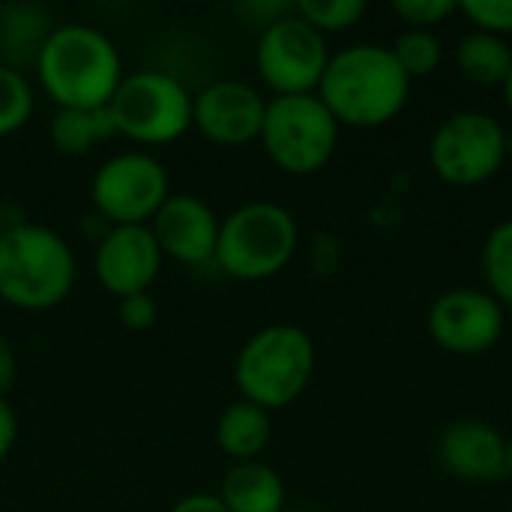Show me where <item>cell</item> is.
I'll return each mask as SVG.
<instances>
[{
  "mask_svg": "<svg viewBox=\"0 0 512 512\" xmlns=\"http://www.w3.org/2000/svg\"><path fill=\"white\" fill-rule=\"evenodd\" d=\"M411 96V78L390 45L360 42L330 54L318 84V99L348 129H378L402 114Z\"/></svg>",
  "mask_w": 512,
  "mask_h": 512,
  "instance_id": "obj_1",
  "label": "cell"
},
{
  "mask_svg": "<svg viewBox=\"0 0 512 512\" xmlns=\"http://www.w3.org/2000/svg\"><path fill=\"white\" fill-rule=\"evenodd\" d=\"M33 69L57 108H105L123 81L120 51L87 24L54 27Z\"/></svg>",
  "mask_w": 512,
  "mask_h": 512,
  "instance_id": "obj_2",
  "label": "cell"
},
{
  "mask_svg": "<svg viewBox=\"0 0 512 512\" xmlns=\"http://www.w3.org/2000/svg\"><path fill=\"white\" fill-rule=\"evenodd\" d=\"M75 285V255L69 243L33 222L0 231V300L21 312L60 306Z\"/></svg>",
  "mask_w": 512,
  "mask_h": 512,
  "instance_id": "obj_3",
  "label": "cell"
},
{
  "mask_svg": "<svg viewBox=\"0 0 512 512\" xmlns=\"http://www.w3.org/2000/svg\"><path fill=\"white\" fill-rule=\"evenodd\" d=\"M315 375V342L297 324H270L246 339L234 360L240 399L270 411L294 405Z\"/></svg>",
  "mask_w": 512,
  "mask_h": 512,
  "instance_id": "obj_4",
  "label": "cell"
},
{
  "mask_svg": "<svg viewBox=\"0 0 512 512\" xmlns=\"http://www.w3.org/2000/svg\"><path fill=\"white\" fill-rule=\"evenodd\" d=\"M300 228L291 210L273 201H249L219 222L216 264L240 282L279 276L297 255Z\"/></svg>",
  "mask_w": 512,
  "mask_h": 512,
  "instance_id": "obj_5",
  "label": "cell"
},
{
  "mask_svg": "<svg viewBox=\"0 0 512 512\" xmlns=\"http://www.w3.org/2000/svg\"><path fill=\"white\" fill-rule=\"evenodd\" d=\"M339 123L318 99L309 96H273L267 102L261 144L270 162L294 177H306L321 171L339 144Z\"/></svg>",
  "mask_w": 512,
  "mask_h": 512,
  "instance_id": "obj_6",
  "label": "cell"
},
{
  "mask_svg": "<svg viewBox=\"0 0 512 512\" xmlns=\"http://www.w3.org/2000/svg\"><path fill=\"white\" fill-rule=\"evenodd\" d=\"M108 111L117 135L147 147H162L186 135L192 126V93L168 72H132L123 75Z\"/></svg>",
  "mask_w": 512,
  "mask_h": 512,
  "instance_id": "obj_7",
  "label": "cell"
},
{
  "mask_svg": "<svg viewBox=\"0 0 512 512\" xmlns=\"http://www.w3.org/2000/svg\"><path fill=\"white\" fill-rule=\"evenodd\" d=\"M330 48L312 24L294 9L261 27L255 45V69L276 96H309L327 72Z\"/></svg>",
  "mask_w": 512,
  "mask_h": 512,
  "instance_id": "obj_8",
  "label": "cell"
},
{
  "mask_svg": "<svg viewBox=\"0 0 512 512\" xmlns=\"http://www.w3.org/2000/svg\"><path fill=\"white\" fill-rule=\"evenodd\" d=\"M507 162V129L486 111L447 117L429 141V165L450 186H480Z\"/></svg>",
  "mask_w": 512,
  "mask_h": 512,
  "instance_id": "obj_9",
  "label": "cell"
},
{
  "mask_svg": "<svg viewBox=\"0 0 512 512\" xmlns=\"http://www.w3.org/2000/svg\"><path fill=\"white\" fill-rule=\"evenodd\" d=\"M168 195V171L144 150L111 156L99 165L90 183L93 207L105 222H111V228L150 225Z\"/></svg>",
  "mask_w": 512,
  "mask_h": 512,
  "instance_id": "obj_10",
  "label": "cell"
},
{
  "mask_svg": "<svg viewBox=\"0 0 512 512\" xmlns=\"http://www.w3.org/2000/svg\"><path fill=\"white\" fill-rule=\"evenodd\" d=\"M504 324V306L480 288L444 291L426 315L432 342L459 357H477L492 351L504 336Z\"/></svg>",
  "mask_w": 512,
  "mask_h": 512,
  "instance_id": "obj_11",
  "label": "cell"
},
{
  "mask_svg": "<svg viewBox=\"0 0 512 512\" xmlns=\"http://www.w3.org/2000/svg\"><path fill=\"white\" fill-rule=\"evenodd\" d=\"M267 102L246 81H213L192 96V126L219 147H246L261 138Z\"/></svg>",
  "mask_w": 512,
  "mask_h": 512,
  "instance_id": "obj_12",
  "label": "cell"
},
{
  "mask_svg": "<svg viewBox=\"0 0 512 512\" xmlns=\"http://www.w3.org/2000/svg\"><path fill=\"white\" fill-rule=\"evenodd\" d=\"M438 462L459 483H504L510 480V441L492 423L456 420L438 438Z\"/></svg>",
  "mask_w": 512,
  "mask_h": 512,
  "instance_id": "obj_13",
  "label": "cell"
},
{
  "mask_svg": "<svg viewBox=\"0 0 512 512\" xmlns=\"http://www.w3.org/2000/svg\"><path fill=\"white\" fill-rule=\"evenodd\" d=\"M162 249L150 231V225H120L108 228L96 246V276L111 297L144 294L162 267Z\"/></svg>",
  "mask_w": 512,
  "mask_h": 512,
  "instance_id": "obj_14",
  "label": "cell"
},
{
  "mask_svg": "<svg viewBox=\"0 0 512 512\" xmlns=\"http://www.w3.org/2000/svg\"><path fill=\"white\" fill-rule=\"evenodd\" d=\"M150 231L162 255L177 264L198 267L216 258L219 219L210 204L195 195H168V201L153 216Z\"/></svg>",
  "mask_w": 512,
  "mask_h": 512,
  "instance_id": "obj_15",
  "label": "cell"
},
{
  "mask_svg": "<svg viewBox=\"0 0 512 512\" xmlns=\"http://www.w3.org/2000/svg\"><path fill=\"white\" fill-rule=\"evenodd\" d=\"M219 501L228 512H285V483L261 459L240 462L225 474Z\"/></svg>",
  "mask_w": 512,
  "mask_h": 512,
  "instance_id": "obj_16",
  "label": "cell"
},
{
  "mask_svg": "<svg viewBox=\"0 0 512 512\" xmlns=\"http://www.w3.org/2000/svg\"><path fill=\"white\" fill-rule=\"evenodd\" d=\"M273 423L270 414L246 399L231 402L216 420V444L234 462H258V456L270 447Z\"/></svg>",
  "mask_w": 512,
  "mask_h": 512,
  "instance_id": "obj_17",
  "label": "cell"
},
{
  "mask_svg": "<svg viewBox=\"0 0 512 512\" xmlns=\"http://www.w3.org/2000/svg\"><path fill=\"white\" fill-rule=\"evenodd\" d=\"M51 12L42 6H3L0 9V63L21 72V63H33L51 36Z\"/></svg>",
  "mask_w": 512,
  "mask_h": 512,
  "instance_id": "obj_18",
  "label": "cell"
},
{
  "mask_svg": "<svg viewBox=\"0 0 512 512\" xmlns=\"http://www.w3.org/2000/svg\"><path fill=\"white\" fill-rule=\"evenodd\" d=\"M453 60L465 81L480 87H504L512 69V48L501 36L471 30L459 39Z\"/></svg>",
  "mask_w": 512,
  "mask_h": 512,
  "instance_id": "obj_19",
  "label": "cell"
},
{
  "mask_svg": "<svg viewBox=\"0 0 512 512\" xmlns=\"http://www.w3.org/2000/svg\"><path fill=\"white\" fill-rule=\"evenodd\" d=\"M114 135H117V126H114L108 105L105 108H57L48 126V138L63 156H84L96 144Z\"/></svg>",
  "mask_w": 512,
  "mask_h": 512,
  "instance_id": "obj_20",
  "label": "cell"
},
{
  "mask_svg": "<svg viewBox=\"0 0 512 512\" xmlns=\"http://www.w3.org/2000/svg\"><path fill=\"white\" fill-rule=\"evenodd\" d=\"M483 276L489 294L504 309H512V219L489 231L483 243Z\"/></svg>",
  "mask_w": 512,
  "mask_h": 512,
  "instance_id": "obj_21",
  "label": "cell"
},
{
  "mask_svg": "<svg viewBox=\"0 0 512 512\" xmlns=\"http://www.w3.org/2000/svg\"><path fill=\"white\" fill-rule=\"evenodd\" d=\"M390 51L396 54L399 66L405 69V75L411 81L435 75L441 60H444V45L435 36V30H405L390 45Z\"/></svg>",
  "mask_w": 512,
  "mask_h": 512,
  "instance_id": "obj_22",
  "label": "cell"
},
{
  "mask_svg": "<svg viewBox=\"0 0 512 512\" xmlns=\"http://www.w3.org/2000/svg\"><path fill=\"white\" fill-rule=\"evenodd\" d=\"M294 12L306 24H312L321 36H327V33L351 30L366 15V3L363 0H300L294 3Z\"/></svg>",
  "mask_w": 512,
  "mask_h": 512,
  "instance_id": "obj_23",
  "label": "cell"
},
{
  "mask_svg": "<svg viewBox=\"0 0 512 512\" xmlns=\"http://www.w3.org/2000/svg\"><path fill=\"white\" fill-rule=\"evenodd\" d=\"M33 114V87L24 72L0 63V138L18 132Z\"/></svg>",
  "mask_w": 512,
  "mask_h": 512,
  "instance_id": "obj_24",
  "label": "cell"
},
{
  "mask_svg": "<svg viewBox=\"0 0 512 512\" xmlns=\"http://www.w3.org/2000/svg\"><path fill=\"white\" fill-rule=\"evenodd\" d=\"M459 12L474 24V30L507 39L512 33V0H465Z\"/></svg>",
  "mask_w": 512,
  "mask_h": 512,
  "instance_id": "obj_25",
  "label": "cell"
},
{
  "mask_svg": "<svg viewBox=\"0 0 512 512\" xmlns=\"http://www.w3.org/2000/svg\"><path fill=\"white\" fill-rule=\"evenodd\" d=\"M393 12L408 24V30H435L453 12H459L456 0H396Z\"/></svg>",
  "mask_w": 512,
  "mask_h": 512,
  "instance_id": "obj_26",
  "label": "cell"
},
{
  "mask_svg": "<svg viewBox=\"0 0 512 512\" xmlns=\"http://www.w3.org/2000/svg\"><path fill=\"white\" fill-rule=\"evenodd\" d=\"M156 300L150 297V291L144 294H132V297H120L117 300V321L126 327V330H150L153 321H156Z\"/></svg>",
  "mask_w": 512,
  "mask_h": 512,
  "instance_id": "obj_27",
  "label": "cell"
},
{
  "mask_svg": "<svg viewBox=\"0 0 512 512\" xmlns=\"http://www.w3.org/2000/svg\"><path fill=\"white\" fill-rule=\"evenodd\" d=\"M339 258H342V249H339V240L330 237V234H318L315 237V246H312V264L318 273H333L339 267Z\"/></svg>",
  "mask_w": 512,
  "mask_h": 512,
  "instance_id": "obj_28",
  "label": "cell"
},
{
  "mask_svg": "<svg viewBox=\"0 0 512 512\" xmlns=\"http://www.w3.org/2000/svg\"><path fill=\"white\" fill-rule=\"evenodd\" d=\"M15 441H18V417L6 402V396H0V462L12 453Z\"/></svg>",
  "mask_w": 512,
  "mask_h": 512,
  "instance_id": "obj_29",
  "label": "cell"
},
{
  "mask_svg": "<svg viewBox=\"0 0 512 512\" xmlns=\"http://www.w3.org/2000/svg\"><path fill=\"white\" fill-rule=\"evenodd\" d=\"M171 512H228V507L219 501V495H207V492H195V495H186L180 498Z\"/></svg>",
  "mask_w": 512,
  "mask_h": 512,
  "instance_id": "obj_30",
  "label": "cell"
},
{
  "mask_svg": "<svg viewBox=\"0 0 512 512\" xmlns=\"http://www.w3.org/2000/svg\"><path fill=\"white\" fill-rule=\"evenodd\" d=\"M18 378V363H15V351L12 345L6 342V336L0 333V396H6L12 390Z\"/></svg>",
  "mask_w": 512,
  "mask_h": 512,
  "instance_id": "obj_31",
  "label": "cell"
},
{
  "mask_svg": "<svg viewBox=\"0 0 512 512\" xmlns=\"http://www.w3.org/2000/svg\"><path fill=\"white\" fill-rule=\"evenodd\" d=\"M501 93H504V102H507V108L512 111V69H510V75H507V81H504V87H501Z\"/></svg>",
  "mask_w": 512,
  "mask_h": 512,
  "instance_id": "obj_32",
  "label": "cell"
},
{
  "mask_svg": "<svg viewBox=\"0 0 512 512\" xmlns=\"http://www.w3.org/2000/svg\"><path fill=\"white\" fill-rule=\"evenodd\" d=\"M507 162H512V129H507Z\"/></svg>",
  "mask_w": 512,
  "mask_h": 512,
  "instance_id": "obj_33",
  "label": "cell"
},
{
  "mask_svg": "<svg viewBox=\"0 0 512 512\" xmlns=\"http://www.w3.org/2000/svg\"><path fill=\"white\" fill-rule=\"evenodd\" d=\"M510 480H512V438H510Z\"/></svg>",
  "mask_w": 512,
  "mask_h": 512,
  "instance_id": "obj_34",
  "label": "cell"
},
{
  "mask_svg": "<svg viewBox=\"0 0 512 512\" xmlns=\"http://www.w3.org/2000/svg\"><path fill=\"white\" fill-rule=\"evenodd\" d=\"M300 512H312V510H300Z\"/></svg>",
  "mask_w": 512,
  "mask_h": 512,
  "instance_id": "obj_35",
  "label": "cell"
}]
</instances>
